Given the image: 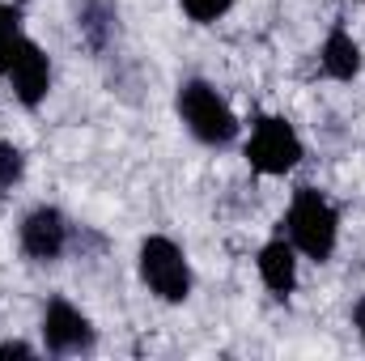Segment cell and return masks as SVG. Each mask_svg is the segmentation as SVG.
Here are the masks:
<instances>
[{
	"instance_id": "9",
	"label": "cell",
	"mask_w": 365,
	"mask_h": 361,
	"mask_svg": "<svg viewBox=\"0 0 365 361\" xmlns=\"http://www.w3.org/2000/svg\"><path fill=\"white\" fill-rule=\"evenodd\" d=\"M361 64H365L361 43L353 39V30H349L344 21H336V26L323 34V43H319V68H323V77L349 86V81L361 77Z\"/></svg>"
},
{
	"instance_id": "16",
	"label": "cell",
	"mask_w": 365,
	"mask_h": 361,
	"mask_svg": "<svg viewBox=\"0 0 365 361\" xmlns=\"http://www.w3.org/2000/svg\"><path fill=\"white\" fill-rule=\"evenodd\" d=\"M353 4H365V0H353Z\"/></svg>"
},
{
	"instance_id": "4",
	"label": "cell",
	"mask_w": 365,
	"mask_h": 361,
	"mask_svg": "<svg viewBox=\"0 0 365 361\" xmlns=\"http://www.w3.org/2000/svg\"><path fill=\"white\" fill-rule=\"evenodd\" d=\"M242 153H247L251 171H259V175H268V179H280V175H289V171L302 166L306 145H302L297 128H293L284 115H259V119L251 123V136H247Z\"/></svg>"
},
{
	"instance_id": "15",
	"label": "cell",
	"mask_w": 365,
	"mask_h": 361,
	"mask_svg": "<svg viewBox=\"0 0 365 361\" xmlns=\"http://www.w3.org/2000/svg\"><path fill=\"white\" fill-rule=\"evenodd\" d=\"M353 327H357V336H361V345H365V293L353 302Z\"/></svg>"
},
{
	"instance_id": "1",
	"label": "cell",
	"mask_w": 365,
	"mask_h": 361,
	"mask_svg": "<svg viewBox=\"0 0 365 361\" xmlns=\"http://www.w3.org/2000/svg\"><path fill=\"white\" fill-rule=\"evenodd\" d=\"M280 225L284 238L297 247V255L310 264H327L340 247V208L319 187H297Z\"/></svg>"
},
{
	"instance_id": "2",
	"label": "cell",
	"mask_w": 365,
	"mask_h": 361,
	"mask_svg": "<svg viewBox=\"0 0 365 361\" xmlns=\"http://www.w3.org/2000/svg\"><path fill=\"white\" fill-rule=\"evenodd\" d=\"M175 111H179V123L187 128L191 141H200L204 149H230L242 132L234 106L221 98V90L204 77H187L179 81L175 93Z\"/></svg>"
},
{
	"instance_id": "3",
	"label": "cell",
	"mask_w": 365,
	"mask_h": 361,
	"mask_svg": "<svg viewBox=\"0 0 365 361\" xmlns=\"http://www.w3.org/2000/svg\"><path fill=\"white\" fill-rule=\"evenodd\" d=\"M136 272H140V285L166 302V306H179L191 298L195 289V276H191V260L170 234H149L136 251Z\"/></svg>"
},
{
	"instance_id": "14",
	"label": "cell",
	"mask_w": 365,
	"mask_h": 361,
	"mask_svg": "<svg viewBox=\"0 0 365 361\" xmlns=\"http://www.w3.org/2000/svg\"><path fill=\"white\" fill-rule=\"evenodd\" d=\"M4 357H38V349L26 340H0V361Z\"/></svg>"
},
{
	"instance_id": "10",
	"label": "cell",
	"mask_w": 365,
	"mask_h": 361,
	"mask_svg": "<svg viewBox=\"0 0 365 361\" xmlns=\"http://www.w3.org/2000/svg\"><path fill=\"white\" fill-rule=\"evenodd\" d=\"M77 34L93 56H106L119 39V4L115 0H86L77 9Z\"/></svg>"
},
{
	"instance_id": "11",
	"label": "cell",
	"mask_w": 365,
	"mask_h": 361,
	"mask_svg": "<svg viewBox=\"0 0 365 361\" xmlns=\"http://www.w3.org/2000/svg\"><path fill=\"white\" fill-rule=\"evenodd\" d=\"M21 39H26V30H21V9L9 4V0H0V77H4L13 51L21 47Z\"/></svg>"
},
{
	"instance_id": "13",
	"label": "cell",
	"mask_w": 365,
	"mask_h": 361,
	"mask_svg": "<svg viewBox=\"0 0 365 361\" xmlns=\"http://www.w3.org/2000/svg\"><path fill=\"white\" fill-rule=\"evenodd\" d=\"M182 17L187 21H195V26H212V21H221L230 9H234V0H179Z\"/></svg>"
},
{
	"instance_id": "8",
	"label": "cell",
	"mask_w": 365,
	"mask_h": 361,
	"mask_svg": "<svg viewBox=\"0 0 365 361\" xmlns=\"http://www.w3.org/2000/svg\"><path fill=\"white\" fill-rule=\"evenodd\" d=\"M297 264H302V255H297V247L284 234H276V238H268L259 247L255 268H259V280H264V289L272 293L276 302H284L297 289Z\"/></svg>"
},
{
	"instance_id": "12",
	"label": "cell",
	"mask_w": 365,
	"mask_h": 361,
	"mask_svg": "<svg viewBox=\"0 0 365 361\" xmlns=\"http://www.w3.org/2000/svg\"><path fill=\"white\" fill-rule=\"evenodd\" d=\"M26 179V153L13 141H0V191H13Z\"/></svg>"
},
{
	"instance_id": "7",
	"label": "cell",
	"mask_w": 365,
	"mask_h": 361,
	"mask_svg": "<svg viewBox=\"0 0 365 361\" xmlns=\"http://www.w3.org/2000/svg\"><path fill=\"white\" fill-rule=\"evenodd\" d=\"M4 81H9V90L21 106H30V111L43 106L47 93H51V56L34 39H21V47L13 51V60L4 68Z\"/></svg>"
},
{
	"instance_id": "5",
	"label": "cell",
	"mask_w": 365,
	"mask_h": 361,
	"mask_svg": "<svg viewBox=\"0 0 365 361\" xmlns=\"http://www.w3.org/2000/svg\"><path fill=\"white\" fill-rule=\"evenodd\" d=\"M38 336H43V353H51V357H81V353H93V345H98L93 319L68 298H51L43 306Z\"/></svg>"
},
{
	"instance_id": "6",
	"label": "cell",
	"mask_w": 365,
	"mask_h": 361,
	"mask_svg": "<svg viewBox=\"0 0 365 361\" xmlns=\"http://www.w3.org/2000/svg\"><path fill=\"white\" fill-rule=\"evenodd\" d=\"M17 247L30 264H56L73 247V221L56 204H34L17 225Z\"/></svg>"
}]
</instances>
